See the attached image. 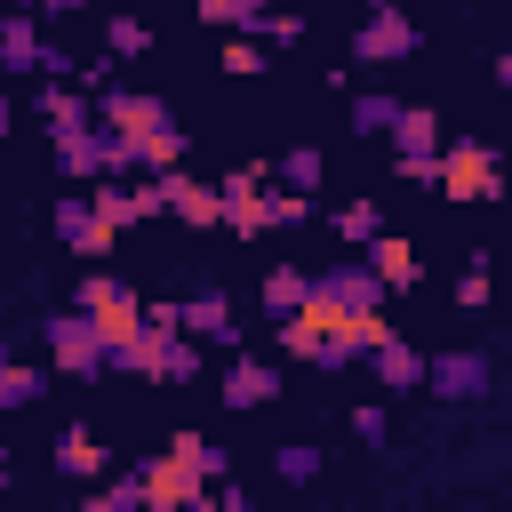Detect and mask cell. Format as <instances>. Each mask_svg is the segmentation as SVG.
<instances>
[{"instance_id": "1", "label": "cell", "mask_w": 512, "mask_h": 512, "mask_svg": "<svg viewBox=\"0 0 512 512\" xmlns=\"http://www.w3.org/2000/svg\"><path fill=\"white\" fill-rule=\"evenodd\" d=\"M56 176L64 184H88V176H136L128 144L104 128V120H80V128H56Z\"/></svg>"}, {"instance_id": "2", "label": "cell", "mask_w": 512, "mask_h": 512, "mask_svg": "<svg viewBox=\"0 0 512 512\" xmlns=\"http://www.w3.org/2000/svg\"><path fill=\"white\" fill-rule=\"evenodd\" d=\"M432 184H440L448 200H496V192H504V160H496V144L456 136V144L432 152Z\"/></svg>"}, {"instance_id": "3", "label": "cell", "mask_w": 512, "mask_h": 512, "mask_svg": "<svg viewBox=\"0 0 512 512\" xmlns=\"http://www.w3.org/2000/svg\"><path fill=\"white\" fill-rule=\"evenodd\" d=\"M376 304H384V280H376L360 256L312 272V288H304V312H312V320H344V312H376Z\"/></svg>"}, {"instance_id": "4", "label": "cell", "mask_w": 512, "mask_h": 512, "mask_svg": "<svg viewBox=\"0 0 512 512\" xmlns=\"http://www.w3.org/2000/svg\"><path fill=\"white\" fill-rule=\"evenodd\" d=\"M72 304L96 320V336H104V360H112V352L136 336V320H144V296H136L128 280H112V272H88V280L72 288Z\"/></svg>"}, {"instance_id": "5", "label": "cell", "mask_w": 512, "mask_h": 512, "mask_svg": "<svg viewBox=\"0 0 512 512\" xmlns=\"http://www.w3.org/2000/svg\"><path fill=\"white\" fill-rule=\"evenodd\" d=\"M416 48H424L416 16L392 8V0H368V16H360V32H352V64H408Z\"/></svg>"}, {"instance_id": "6", "label": "cell", "mask_w": 512, "mask_h": 512, "mask_svg": "<svg viewBox=\"0 0 512 512\" xmlns=\"http://www.w3.org/2000/svg\"><path fill=\"white\" fill-rule=\"evenodd\" d=\"M136 488H144V512H208V480L168 448L152 464H136Z\"/></svg>"}, {"instance_id": "7", "label": "cell", "mask_w": 512, "mask_h": 512, "mask_svg": "<svg viewBox=\"0 0 512 512\" xmlns=\"http://www.w3.org/2000/svg\"><path fill=\"white\" fill-rule=\"evenodd\" d=\"M96 120L120 136V144H136V136H152V128H168L176 112H168V96H152V88H96Z\"/></svg>"}, {"instance_id": "8", "label": "cell", "mask_w": 512, "mask_h": 512, "mask_svg": "<svg viewBox=\"0 0 512 512\" xmlns=\"http://www.w3.org/2000/svg\"><path fill=\"white\" fill-rule=\"evenodd\" d=\"M48 352H56V368L64 376H104V336H96V320L80 312V304H64V312H48Z\"/></svg>"}, {"instance_id": "9", "label": "cell", "mask_w": 512, "mask_h": 512, "mask_svg": "<svg viewBox=\"0 0 512 512\" xmlns=\"http://www.w3.org/2000/svg\"><path fill=\"white\" fill-rule=\"evenodd\" d=\"M488 384H496V360L488 352H432L416 392H432V400H488Z\"/></svg>"}, {"instance_id": "10", "label": "cell", "mask_w": 512, "mask_h": 512, "mask_svg": "<svg viewBox=\"0 0 512 512\" xmlns=\"http://www.w3.org/2000/svg\"><path fill=\"white\" fill-rule=\"evenodd\" d=\"M176 328H184V336H200V344H232V336H240L232 296H224L216 280H200L192 296H176Z\"/></svg>"}, {"instance_id": "11", "label": "cell", "mask_w": 512, "mask_h": 512, "mask_svg": "<svg viewBox=\"0 0 512 512\" xmlns=\"http://www.w3.org/2000/svg\"><path fill=\"white\" fill-rule=\"evenodd\" d=\"M56 240H64L72 256H112V240H120V232L88 208V192H64V200H56Z\"/></svg>"}, {"instance_id": "12", "label": "cell", "mask_w": 512, "mask_h": 512, "mask_svg": "<svg viewBox=\"0 0 512 512\" xmlns=\"http://www.w3.org/2000/svg\"><path fill=\"white\" fill-rule=\"evenodd\" d=\"M152 192H160V216L216 224V184H192V176H184V160H176V168H152Z\"/></svg>"}, {"instance_id": "13", "label": "cell", "mask_w": 512, "mask_h": 512, "mask_svg": "<svg viewBox=\"0 0 512 512\" xmlns=\"http://www.w3.org/2000/svg\"><path fill=\"white\" fill-rule=\"evenodd\" d=\"M360 360L376 368V384H384V392H416V384H424V352H416L400 328H384V336H376Z\"/></svg>"}, {"instance_id": "14", "label": "cell", "mask_w": 512, "mask_h": 512, "mask_svg": "<svg viewBox=\"0 0 512 512\" xmlns=\"http://www.w3.org/2000/svg\"><path fill=\"white\" fill-rule=\"evenodd\" d=\"M256 192H264V168H232L216 184V224L240 232V240H256Z\"/></svg>"}, {"instance_id": "15", "label": "cell", "mask_w": 512, "mask_h": 512, "mask_svg": "<svg viewBox=\"0 0 512 512\" xmlns=\"http://www.w3.org/2000/svg\"><path fill=\"white\" fill-rule=\"evenodd\" d=\"M360 264H368V272H376L384 288H416V248H408L400 232H384V224H376V232L360 240Z\"/></svg>"}, {"instance_id": "16", "label": "cell", "mask_w": 512, "mask_h": 512, "mask_svg": "<svg viewBox=\"0 0 512 512\" xmlns=\"http://www.w3.org/2000/svg\"><path fill=\"white\" fill-rule=\"evenodd\" d=\"M280 392V368L272 360H256V352H240L232 360V376H224V408H264Z\"/></svg>"}, {"instance_id": "17", "label": "cell", "mask_w": 512, "mask_h": 512, "mask_svg": "<svg viewBox=\"0 0 512 512\" xmlns=\"http://www.w3.org/2000/svg\"><path fill=\"white\" fill-rule=\"evenodd\" d=\"M48 448H56V472H64V480H96V472H104V448H96L88 424H64Z\"/></svg>"}, {"instance_id": "18", "label": "cell", "mask_w": 512, "mask_h": 512, "mask_svg": "<svg viewBox=\"0 0 512 512\" xmlns=\"http://www.w3.org/2000/svg\"><path fill=\"white\" fill-rule=\"evenodd\" d=\"M384 144H392V152H440V112L400 104V112H392V128H384Z\"/></svg>"}, {"instance_id": "19", "label": "cell", "mask_w": 512, "mask_h": 512, "mask_svg": "<svg viewBox=\"0 0 512 512\" xmlns=\"http://www.w3.org/2000/svg\"><path fill=\"white\" fill-rule=\"evenodd\" d=\"M40 120L48 128H80V120H96V96H80L72 80H48L40 88Z\"/></svg>"}, {"instance_id": "20", "label": "cell", "mask_w": 512, "mask_h": 512, "mask_svg": "<svg viewBox=\"0 0 512 512\" xmlns=\"http://www.w3.org/2000/svg\"><path fill=\"white\" fill-rule=\"evenodd\" d=\"M32 56H40V24L32 16H0V72H32Z\"/></svg>"}, {"instance_id": "21", "label": "cell", "mask_w": 512, "mask_h": 512, "mask_svg": "<svg viewBox=\"0 0 512 512\" xmlns=\"http://www.w3.org/2000/svg\"><path fill=\"white\" fill-rule=\"evenodd\" d=\"M392 112H400V96H384V88H352V96H344V120H352L360 136H384Z\"/></svg>"}, {"instance_id": "22", "label": "cell", "mask_w": 512, "mask_h": 512, "mask_svg": "<svg viewBox=\"0 0 512 512\" xmlns=\"http://www.w3.org/2000/svg\"><path fill=\"white\" fill-rule=\"evenodd\" d=\"M312 216V192H256V232H288V224H304Z\"/></svg>"}, {"instance_id": "23", "label": "cell", "mask_w": 512, "mask_h": 512, "mask_svg": "<svg viewBox=\"0 0 512 512\" xmlns=\"http://www.w3.org/2000/svg\"><path fill=\"white\" fill-rule=\"evenodd\" d=\"M40 392H48V376H40V368H24V360L0 344V408H32Z\"/></svg>"}, {"instance_id": "24", "label": "cell", "mask_w": 512, "mask_h": 512, "mask_svg": "<svg viewBox=\"0 0 512 512\" xmlns=\"http://www.w3.org/2000/svg\"><path fill=\"white\" fill-rule=\"evenodd\" d=\"M304 288H312V272H296V264L264 272V320H288V312L304 304Z\"/></svg>"}, {"instance_id": "25", "label": "cell", "mask_w": 512, "mask_h": 512, "mask_svg": "<svg viewBox=\"0 0 512 512\" xmlns=\"http://www.w3.org/2000/svg\"><path fill=\"white\" fill-rule=\"evenodd\" d=\"M288 192H320V144H296V152H280V168H272Z\"/></svg>"}, {"instance_id": "26", "label": "cell", "mask_w": 512, "mask_h": 512, "mask_svg": "<svg viewBox=\"0 0 512 512\" xmlns=\"http://www.w3.org/2000/svg\"><path fill=\"white\" fill-rule=\"evenodd\" d=\"M264 48H296L304 40V16H288V8H256V24H248Z\"/></svg>"}, {"instance_id": "27", "label": "cell", "mask_w": 512, "mask_h": 512, "mask_svg": "<svg viewBox=\"0 0 512 512\" xmlns=\"http://www.w3.org/2000/svg\"><path fill=\"white\" fill-rule=\"evenodd\" d=\"M144 48H152V24L144 16H112L104 24V56H144Z\"/></svg>"}, {"instance_id": "28", "label": "cell", "mask_w": 512, "mask_h": 512, "mask_svg": "<svg viewBox=\"0 0 512 512\" xmlns=\"http://www.w3.org/2000/svg\"><path fill=\"white\" fill-rule=\"evenodd\" d=\"M168 456H184L200 480H216V472H224V448H216V440H200V432H176V440H168Z\"/></svg>"}, {"instance_id": "29", "label": "cell", "mask_w": 512, "mask_h": 512, "mask_svg": "<svg viewBox=\"0 0 512 512\" xmlns=\"http://www.w3.org/2000/svg\"><path fill=\"white\" fill-rule=\"evenodd\" d=\"M88 512H144V488H136V472H120V480H104V488L88 496Z\"/></svg>"}, {"instance_id": "30", "label": "cell", "mask_w": 512, "mask_h": 512, "mask_svg": "<svg viewBox=\"0 0 512 512\" xmlns=\"http://www.w3.org/2000/svg\"><path fill=\"white\" fill-rule=\"evenodd\" d=\"M256 8H272V0H192L200 24H240V32L256 24Z\"/></svg>"}, {"instance_id": "31", "label": "cell", "mask_w": 512, "mask_h": 512, "mask_svg": "<svg viewBox=\"0 0 512 512\" xmlns=\"http://www.w3.org/2000/svg\"><path fill=\"white\" fill-rule=\"evenodd\" d=\"M264 64H272V48H264V40H256V32H240V40H232V48H224V72H240V80H256V72H264Z\"/></svg>"}, {"instance_id": "32", "label": "cell", "mask_w": 512, "mask_h": 512, "mask_svg": "<svg viewBox=\"0 0 512 512\" xmlns=\"http://www.w3.org/2000/svg\"><path fill=\"white\" fill-rule=\"evenodd\" d=\"M376 224H384V208H376V200H352V208H336V240H352V248H360Z\"/></svg>"}, {"instance_id": "33", "label": "cell", "mask_w": 512, "mask_h": 512, "mask_svg": "<svg viewBox=\"0 0 512 512\" xmlns=\"http://www.w3.org/2000/svg\"><path fill=\"white\" fill-rule=\"evenodd\" d=\"M272 472H280L288 488H312V480H320V448H280V456H272Z\"/></svg>"}, {"instance_id": "34", "label": "cell", "mask_w": 512, "mask_h": 512, "mask_svg": "<svg viewBox=\"0 0 512 512\" xmlns=\"http://www.w3.org/2000/svg\"><path fill=\"white\" fill-rule=\"evenodd\" d=\"M456 304H464V312H480V304H488V256H472V264H464V280H456Z\"/></svg>"}, {"instance_id": "35", "label": "cell", "mask_w": 512, "mask_h": 512, "mask_svg": "<svg viewBox=\"0 0 512 512\" xmlns=\"http://www.w3.org/2000/svg\"><path fill=\"white\" fill-rule=\"evenodd\" d=\"M352 432H360L368 448H384V432H392V424H384V408H376V400H360V408H352Z\"/></svg>"}, {"instance_id": "36", "label": "cell", "mask_w": 512, "mask_h": 512, "mask_svg": "<svg viewBox=\"0 0 512 512\" xmlns=\"http://www.w3.org/2000/svg\"><path fill=\"white\" fill-rule=\"evenodd\" d=\"M392 168H400V184H432V152H400Z\"/></svg>"}, {"instance_id": "37", "label": "cell", "mask_w": 512, "mask_h": 512, "mask_svg": "<svg viewBox=\"0 0 512 512\" xmlns=\"http://www.w3.org/2000/svg\"><path fill=\"white\" fill-rule=\"evenodd\" d=\"M0 488H8V448H0Z\"/></svg>"}]
</instances>
